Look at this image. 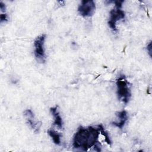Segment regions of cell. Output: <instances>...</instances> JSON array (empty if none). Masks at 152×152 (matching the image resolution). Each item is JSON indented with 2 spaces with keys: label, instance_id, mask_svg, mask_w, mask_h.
I'll return each instance as SVG.
<instances>
[{
  "label": "cell",
  "instance_id": "1",
  "mask_svg": "<svg viewBox=\"0 0 152 152\" xmlns=\"http://www.w3.org/2000/svg\"><path fill=\"white\" fill-rule=\"evenodd\" d=\"M100 134L98 125L87 127L80 126L74 135L72 146L76 150L84 151L94 147L95 151H100V144L99 141Z\"/></svg>",
  "mask_w": 152,
  "mask_h": 152
},
{
  "label": "cell",
  "instance_id": "2",
  "mask_svg": "<svg viewBox=\"0 0 152 152\" xmlns=\"http://www.w3.org/2000/svg\"><path fill=\"white\" fill-rule=\"evenodd\" d=\"M116 94L119 100L126 104L131 97V86L124 74L120 75L116 80Z\"/></svg>",
  "mask_w": 152,
  "mask_h": 152
},
{
  "label": "cell",
  "instance_id": "3",
  "mask_svg": "<svg viewBox=\"0 0 152 152\" xmlns=\"http://www.w3.org/2000/svg\"><path fill=\"white\" fill-rule=\"evenodd\" d=\"M115 4V7L109 12V18L107 24L110 28L114 32H117L116 24L118 21L124 20L125 17V12L122 10L124 1H112Z\"/></svg>",
  "mask_w": 152,
  "mask_h": 152
},
{
  "label": "cell",
  "instance_id": "4",
  "mask_svg": "<svg viewBox=\"0 0 152 152\" xmlns=\"http://www.w3.org/2000/svg\"><path fill=\"white\" fill-rule=\"evenodd\" d=\"M46 35L42 34L38 36L34 40V55L36 61L41 64L46 62V55L45 53V42Z\"/></svg>",
  "mask_w": 152,
  "mask_h": 152
},
{
  "label": "cell",
  "instance_id": "5",
  "mask_svg": "<svg viewBox=\"0 0 152 152\" xmlns=\"http://www.w3.org/2000/svg\"><path fill=\"white\" fill-rule=\"evenodd\" d=\"M96 8V4L94 1H81L78 7L77 11L83 17H90L95 12Z\"/></svg>",
  "mask_w": 152,
  "mask_h": 152
},
{
  "label": "cell",
  "instance_id": "6",
  "mask_svg": "<svg viewBox=\"0 0 152 152\" xmlns=\"http://www.w3.org/2000/svg\"><path fill=\"white\" fill-rule=\"evenodd\" d=\"M23 114L29 126L35 133H38L40 131V127L42 125V122L41 121L36 120L34 113L30 109H26L23 112Z\"/></svg>",
  "mask_w": 152,
  "mask_h": 152
},
{
  "label": "cell",
  "instance_id": "7",
  "mask_svg": "<svg viewBox=\"0 0 152 152\" xmlns=\"http://www.w3.org/2000/svg\"><path fill=\"white\" fill-rule=\"evenodd\" d=\"M116 116L118 118L117 121L112 122L111 125L122 129H123L125 124L128 121V113L125 110H122L121 111L117 112L116 113Z\"/></svg>",
  "mask_w": 152,
  "mask_h": 152
},
{
  "label": "cell",
  "instance_id": "8",
  "mask_svg": "<svg viewBox=\"0 0 152 152\" xmlns=\"http://www.w3.org/2000/svg\"><path fill=\"white\" fill-rule=\"evenodd\" d=\"M50 112L53 118V125L56 126L59 129H62L64 128V122L59 113L58 106L51 107L50 108Z\"/></svg>",
  "mask_w": 152,
  "mask_h": 152
},
{
  "label": "cell",
  "instance_id": "9",
  "mask_svg": "<svg viewBox=\"0 0 152 152\" xmlns=\"http://www.w3.org/2000/svg\"><path fill=\"white\" fill-rule=\"evenodd\" d=\"M48 134L50 137V138L52 139L53 142L56 145H61V137L62 134L61 133L58 132L56 131L52 128H49L47 131Z\"/></svg>",
  "mask_w": 152,
  "mask_h": 152
},
{
  "label": "cell",
  "instance_id": "10",
  "mask_svg": "<svg viewBox=\"0 0 152 152\" xmlns=\"http://www.w3.org/2000/svg\"><path fill=\"white\" fill-rule=\"evenodd\" d=\"M99 127V129H100V134L103 136L104 137V141L105 142L109 145H112V141L110 138L109 135V134L107 132V131L105 130V129L104 128L102 124H99L98 125Z\"/></svg>",
  "mask_w": 152,
  "mask_h": 152
},
{
  "label": "cell",
  "instance_id": "11",
  "mask_svg": "<svg viewBox=\"0 0 152 152\" xmlns=\"http://www.w3.org/2000/svg\"><path fill=\"white\" fill-rule=\"evenodd\" d=\"M8 21V15L7 14H1L0 15V23H2Z\"/></svg>",
  "mask_w": 152,
  "mask_h": 152
},
{
  "label": "cell",
  "instance_id": "12",
  "mask_svg": "<svg viewBox=\"0 0 152 152\" xmlns=\"http://www.w3.org/2000/svg\"><path fill=\"white\" fill-rule=\"evenodd\" d=\"M146 49H147V52L149 54V56L151 57V41L147 44V47H146Z\"/></svg>",
  "mask_w": 152,
  "mask_h": 152
},
{
  "label": "cell",
  "instance_id": "13",
  "mask_svg": "<svg viewBox=\"0 0 152 152\" xmlns=\"http://www.w3.org/2000/svg\"><path fill=\"white\" fill-rule=\"evenodd\" d=\"M0 9L2 12H5V11H6V5L2 1L0 2Z\"/></svg>",
  "mask_w": 152,
  "mask_h": 152
}]
</instances>
